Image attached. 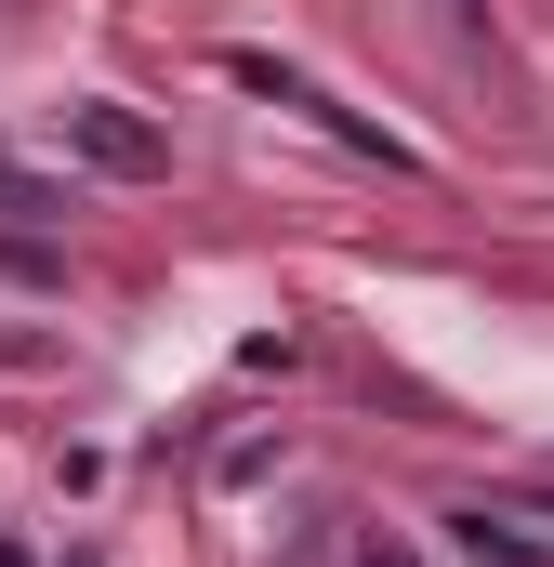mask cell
<instances>
[{
    "instance_id": "obj_1",
    "label": "cell",
    "mask_w": 554,
    "mask_h": 567,
    "mask_svg": "<svg viewBox=\"0 0 554 567\" xmlns=\"http://www.w3.org/2000/svg\"><path fill=\"white\" fill-rule=\"evenodd\" d=\"M66 145H80L93 172H158V133L120 120V106H66Z\"/></svg>"
},
{
    "instance_id": "obj_2",
    "label": "cell",
    "mask_w": 554,
    "mask_h": 567,
    "mask_svg": "<svg viewBox=\"0 0 554 567\" xmlns=\"http://www.w3.org/2000/svg\"><path fill=\"white\" fill-rule=\"evenodd\" d=\"M449 555H462V567H554L542 542H529V528H502V515H449Z\"/></svg>"
},
{
    "instance_id": "obj_3",
    "label": "cell",
    "mask_w": 554,
    "mask_h": 567,
    "mask_svg": "<svg viewBox=\"0 0 554 567\" xmlns=\"http://www.w3.org/2000/svg\"><path fill=\"white\" fill-rule=\"evenodd\" d=\"M0 212H66V198H53V185H40L27 158H0Z\"/></svg>"
},
{
    "instance_id": "obj_4",
    "label": "cell",
    "mask_w": 554,
    "mask_h": 567,
    "mask_svg": "<svg viewBox=\"0 0 554 567\" xmlns=\"http://www.w3.org/2000/svg\"><path fill=\"white\" fill-rule=\"evenodd\" d=\"M0 370H27V343H0Z\"/></svg>"
},
{
    "instance_id": "obj_5",
    "label": "cell",
    "mask_w": 554,
    "mask_h": 567,
    "mask_svg": "<svg viewBox=\"0 0 554 567\" xmlns=\"http://www.w3.org/2000/svg\"><path fill=\"white\" fill-rule=\"evenodd\" d=\"M462 13H489V0H462Z\"/></svg>"
}]
</instances>
